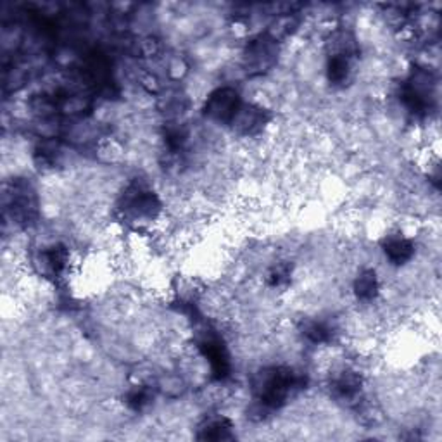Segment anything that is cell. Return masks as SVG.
Instances as JSON below:
<instances>
[{"mask_svg":"<svg viewBox=\"0 0 442 442\" xmlns=\"http://www.w3.org/2000/svg\"><path fill=\"white\" fill-rule=\"evenodd\" d=\"M294 385V377L289 370L275 368L272 372L263 373L256 384V392L260 401L270 408H277L287 399Z\"/></svg>","mask_w":442,"mask_h":442,"instance_id":"6da1fadb","label":"cell"},{"mask_svg":"<svg viewBox=\"0 0 442 442\" xmlns=\"http://www.w3.org/2000/svg\"><path fill=\"white\" fill-rule=\"evenodd\" d=\"M241 106H238V97L233 90L223 89L218 90L216 94L211 95L208 101V107H206V113L214 119H233L235 114L238 113Z\"/></svg>","mask_w":442,"mask_h":442,"instance_id":"7a4b0ae2","label":"cell"},{"mask_svg":"<svg viewBox=\"0 0 442 442\" xmlns=\"http://www.w3.org/2000/svg\"><path fill=\"white\" fill-rule=\"evenodd\" d=\"M332 389L341 399H353V397H356L358 394H360L361 378L358 373L351 372V370H342V372L333 378Z\"/></svg>","mask_w":442,"mask_h":442,"instance_id":"3957f363","label":"cell"},{"mask_svg":"<svg viewBox=\"0 0 442 442\" xmlns=\"http://www.w3.org/2000/svg\"><path fill=\"white\" fill-rule=\"evenodd\" d=\"M385 254L392 263L396 265H403V263L411 260L415 248H413L411 242L404 237H390L385 242Z\"/></svg>","mask_w":442,"mask_h":442,"instance_id":"277c9868","label":"cell"},{"mask_svg":"<svg viewBox=\"0 0 442 442\" xmlns=\"http://www.w3.org/2000/svg\"><path fill=\"white\" fill-rule=\"evenodd\" d=\"M230 425L228 420L221 418V420H211L204 429H202L201 439H211V441H221V439H228L230 436Z\"/></svg>","mask_w":442,"mask_h":442,"instance_id":"5b68a950","label":"cell"},{"mask_svg":"<svg viewBox=\"0 0 442 442\" xmlns=\"http://www.w3.org/2000/svg\"><path fill=\"white\" fill-rule=\"evenodd\" d=\"M377 290H378V284H377L375 273L373 272H365L356 280V294L360 299H363V301L373 299Z\"/></svg>","mask_w":442,"mask_h":442,"instance_id":"8992f818","label":"cell"},{"mask_svg":"<svg viewBox=\"0 0 442 442\" xmlns=\"http://www.w3.org/2000/svg\"><path fill=\"white\" fill-rule=\"evenodd\" d=\"M150 399H153V394L145 387H138L128 394V404L133 409H142L143 406L149 404Z\"/></svg>","mask_w":442,"mask_h":442,"instance_id":"52a82bcc","label":"cell"}]
</instances>
